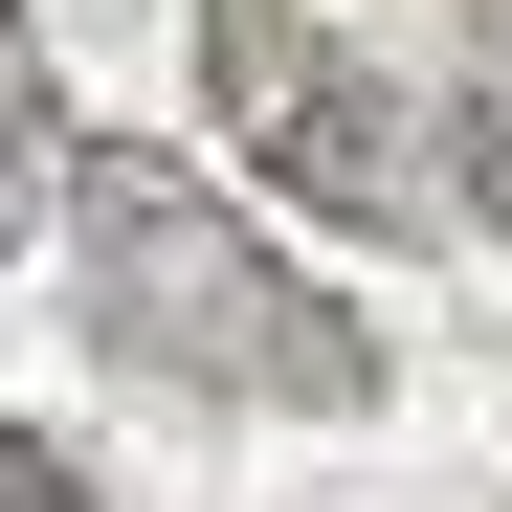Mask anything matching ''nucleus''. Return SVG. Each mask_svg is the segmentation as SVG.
<instances>
[{
    "label": "nucleus",
    "instance_id": "1",
    "mask_svg": "<svg viewBox=\"0 0 512 512\" xmlns=\"http://www.w3.org/2000/svg\"><path fill=\"white\" fill-rule=\"evenodd\" d=\"M67 268H90V334L134 379H179V401H245V423H357L379 401V334L334 312L312 268H268L201 156L67 134Z\"/></svg>",
    "mask_w": 512,
    "mask_h": 512
},
{
    "label": "nucleus",
    "instance_id": "2",
    "mask_svg": "<svg viewBox=\"0 0 512 512\" xmlns=\"http://www.w3.org/2000/svg\"><path fill=\"white\" fill-rule=\"evenodd\" d=\"M201 112L245 134V179H268V201L357 223V245H423V223H446V156H423V112L379 90L357 45H312L290 0H201Z\"/></svg>",
    "mask_w": 512,
    "mask_h": 512
},
{
    "label": "nucleus",
    "instance_id": "3",
    "mask_svg": "<svg viewBox=\"0 0 512 512\" xmlns=\"http://www.w3.org/2000/svg\"><path fill=\"white\" fill-rule=\"evenodd\" d=\"M23 223H67V67H45L23 0H0V245Z\"/></svg>",
    "mask_w": 512,
    "mask_h": 512
},
{
    "label": "nucleus",
    "instance_id": "4",
    "mask_svg": "<svg viewBox=\"0 0 512 512\" xmlns=\"http://www.w3.org/2000/svg\"><path fill=\"white\" fill-rule=\"evenodd\" d=\"M446 223H512V23H468V90H446Z\"/></svg>",
    "mask_w": 512,
    "mask_h": 512
},
{
    "label": "nucleus",
    "instance_id": "5",
    "mask_svg": "<svg viewBox=\"0 0 512 512\" xmlns=\"http://www.w3.org/2000/svg\"><path fill=\"white\" fill-rule=\"evenodd\" d=\"M0 512H112V490H90V468H67V446H45V423H0Z\"/></svg>",
    "mask_w": 512,
    "mask_h": 512
},
{
    "label": "nucleus",
    "instance_id": "6",
    "mask_svg": "<svg viewBox=\"0 0 512 512\" xmlns=\"http://www.w3.org/2000/svg\"><path fill=\"white\" fill-rule=\"evenodd\" d=\"M446 23H512V0H446Z\"/></svg>",
    "mask_w": 512,
    "mask_h": 512
}]
</instances>
